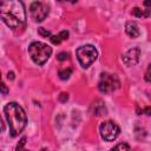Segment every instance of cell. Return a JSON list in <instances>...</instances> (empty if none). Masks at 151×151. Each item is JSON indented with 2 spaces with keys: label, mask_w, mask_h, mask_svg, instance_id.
Returning <instances> with one entry per match:
<instances>
[{
  "label": "cell",
  "mask_w": 151,
  "mask_h": 151,
  "mask_svg": "<svg viewBox=\"0 0 151 151\" xmlns=\"http://www.w3.org/2000/svg\"><path fill=\"white\" fill-rule=\"evenodd\" d=\"M0 17L2 21L13 31L22 29L26 26V12L21 1H2L0 5Z\"/></svg>",
  "instance_id": "1"
},
{
  "label": "cell",
  "mask_w": 151,
  "mask_h": 151,
  "mask_svg": "<svg viewBox=\"0 0 151 151\" xmlns=\"http://www.w3.org/2000/svg\"><path fill=\"white\" fill-rule=\"evenodd\" d=\"M4 113L9 126V133L12 137H17L25 129L27 123V117L24 109L15 101H11L5 105Z\"/></svg>",
  "instance_id": "2"
},
{
  "label": "cell",
  "mask_w": 151,
  "mask_h": 151,
  "mask_svg": "<svg viewBox=\"0 0 151 151\" xmlns=\"http://www.w3.org/2000/svg\"><path fill=\"white\" fill-rule=\"evenodd\" d=\"M28 53L37 65H44L52 54V47L45 42L34 41L28 46Z\"/></svg>",
  "instance_id": "3"
},
{
  "label": "cell",
  "mask_w": 151,
  "mask_h": 151,
  "mask_svg": "<svg viewBox=\"0 0 151 151\" xmlns=\"http://www.w3.org/2000/svg\"><path fill=\"white\" fill-rule=\"evenodd\" d=\"M76 54H77L78 61H79V64L81 65V67L87 68V67L91 66V65L94 63V60L97 59V57H98V51H97L96 47L92 46V45H83V46H80V47L77 48Z\"/></svg>",
  "instance_id": "4"
},
{
  "label": "cell",
  "mask_w": 151,
  "mask_h": 151,
  "mask_svg": "<svg viewBox=\"0 0 151 151\" xmlns=\"http://www.w3.org/2000/svg\"><path fill=\"white\" fill-rule=\"evenodd\" d=\"M120 86V81L116 74H111L107 72H103L99 78L98 88L101 93H111L118 90Z\"/></svg>",
  "instance_id": "5"
},
{
  "label": "cell",
  "mask_w": 151,
  "mask_h": 151,
  "mask_svg": "<svg viewBox=\"0 0 151 151\" xmlns=\"http://www.w3.org/2000/svg\"><path fill=\"white\" fill-rule=\"evenodd\" d=\"M99 133H100V137L106 140V142H112L114 140L119 133H120V127L112 120H106V122H103L100 125H99Z\"/></svg>",
  "instance_id": "6"
},
{
  "label": "cell",
  "mask_w": 151,
  "mask_h": 151,
  "mask_svg": "<svg viewBox=\"0 0 151 151\" xmlns=\"http://www.w3.org/2000/svg\"><path fill=\"white\" fill-rule=\"evenodd\" d=\"M48 12H50L48 6L45 2H41V1H34L29 6L31 17L37 22H41L48 15Z\"/></svg>",
  "instance_id": "7"
},
{
  "label": "cell",
  "mask_w": 151,
  "mask_h": 151,
  "mask_svg": "<svg viewBox=\"0 0 151 151\" xmlns=\"http://www.w3.org/2000/svg\"><path fill=\"white\" fill-rule=\"evenodd\" d=\"M139 57H140V50L138 47H133L129 50L126 53H124L122 59L126 66H133L139 61Z\"/></svg>",
  "instance_id": "8"
},
{
  "label": "cell",
  "mask_w": 151,
  "mask_h": 151,
  "mask_svg": "<svg viewBox=\"0 0 151 151\" xmlns=\"http://www.w3.org/2000/svg\"><path fill=\"white\" fill-rule=\"evenodd\" d=\"M143 8L140 7H133L131 11V14L137 18H149L151 15V1H144Z\"/></svg>",
  "instance_id": "9"
},
{
  "label": "cell",
  "mask_w": 151,
  "mask_h": 151,
  "mask_svg": "<svg viewBox=\"0 0 151 151\" xmlns=\"http://www.w3.org/2000/svg\"><path fill=\"white\" fill-rule=\"evenodd\" d=\"M125 32L130 38H137L140 34L139 27L134 21H127L125 24Z\"/></svg>",
  "instance_id": "10"
},
{
  "label": "cell",
  "mask_w": 151,
  "mask_h": 151,
  "mask_svg": "<svg viewBox=\"0 0 151 151\" xmlns=\"http://www.w3.org/2000/svg\"><path fill=\"white\" fill-rule=\"evenodd\" d=\"M92 112L94 116H103V114H106V107L104 105V103L101 100H96L93 101L92 104Z\"/></svg>",
  "instance_id": "11"
},
{
  "label": "cell",
  "mask_w": 151,
  "mask_h": 151,
  "mask_svg": "<svg viewBox=\"0 0 151 151\" xmlns=\"http://www.w3.org/2000/svg\"><path fill=\"white\" fill-rule=\"evenodd\" d=\"M58 74H59V78H60L61 80H66V79H68L70 76L72 74V68H70V67H67V68H63V70L59 71Z\"/></svg>",
  "instance_id": "12"
},
{
  "label": "cell",
  "mask_w": 151,
  "mask_h": 151,
  "mask_svg": "<svg viewBox=\"0 0 151 151\" xmlns=\"http://www.w3.org/2000/svg\"><path fill=\"white\" fill-rule=\"evenodd\" d=\"M26 137H22L20 140H19V143H18V145H17V147H15V151H29V150H26L25 149V144H26ZM41 151H48L47 149H42Z\"/></svg>",
  "instance_id": "13"
},
{
  "label": "cell",
  "mask_w": 151,
  "mask_h": 151,
  "mask_svg": "<svg viewBox=\"0 0 151 151\" xmlns=\"http://www.w3.org/2000/svg\"><path fill=\"white\" fill-rule=\"evenodd\" d=\"M110 151H131V149H130L129 144H126V143H119L116 146H113Z\"/></svg>",
  "instance_id": "14"
},
{
  "label": "cell",
  "mask_w": 151,
  "mask_h": 151,
  "mask_svg": "<svg viewBox=\"0 0 151 151\" xmlns=\"http://www.w3.org/2000/svg\"><path fill=\"white\" fill-rule=\"evenodd\" d=\"M38 33L41 35V37H44V38H47V37H52V34H51V32L50 31H47V29H45L44 27H39L38 28Z\"/></svg>",
  "instance_id": "15"
},
{
  "label": "cell",
  "mask_w": 151,
  "mask_h": 151,
  "mask_svg": "<svg viewBox=\"0 0 151 151\" xmlns=\"http://www.w3.org/2000/svg\"><path fill=\"white\" fill-rule=\"evenodd\" d=\"M50 40H51V42H52L53 45H59V44L63 41L59 34H57V35H52V37L50 38Z\"/></svg>",
  "instance_id": "16"
},
{
  "label": "cell",
  "mask_w": 151,
  "mask_h": 151,
  "mask_svg": "<svg viewBox=\"0 0 151 151\" xmlns=\"http://www.w3.org/2000/svg\"><path fill=\"white\" fill-rule=\"evenodd\" d=\"M57 59H58L59 61H64V60L68 59V53H67V52H60V53H58Z\"/></svg>",
  "instance_id": "17"
},
{
  "label": "cell",
  "mask_w": 151,
  "mask_h": 151,
  "mask_svg": "<svg viewBox=\"0 0 151 151\" xmlns=\"http://www.w3.org/2000/svg\"><path fill=\"white\" fill-rule=\"evenodd\" d=\"M145 80L147 83H151V64L149 65V67H147V70L145 72Z\"/></svg>",
  "instance_id": "18"
},
{
  "label": "cell",
  "mask_w": 151,
  "mask_h": 151,
  "mask_svg": "<svg viewBox=\"0 0 151 151\" xmlns=\"http://www.w3.org/2000/svg\"><path fill=\"white\" fill-rule=\"evenodd\" d=\"M59 35H60V38H61V40H66V39L68 38V35H70V33H68V31H66V29H64V31H61V32L59 33Z\"/></svg>",
  "instance_id": "19"
},
{
  "label": "cell",
  "mask_w": 151,
  "mask_h": 151,
  "mask_svg": "<svg viewBox=\"0 0 151 151\" xmlns=\"http://www.w3.org/2000/svg\"><path fill=\"white\" fill-rule=\"evenodd\" d=\"M142 113H145L147 116H151V106H147V107L143 109L142 111H138V114H142Z\"/></svg>",
  "instance_id": "20"
},
{
  "label": "cell",
  "mask_w": 151,
  "mask_h": 151,
  "mask_svg": "<svg viewBox=\"0 0 151 151\" xmlns=\"http://www.w3.org/2000/svg\"><path fill=\"white\" fill-rule=\"evenodd\" d=\"M67 99H68L67 93H64V92H63V93H60V96H59V100H60V101H63V103H64V101H66Z\"/></svg>",
  "instance_id": "21"
},
{
  "label": "cell",
  "mask_w": 151,
  "mask_h": 151,
  "mask_svg": "<svg viewBox=\"0 0 151 151\" xmlns=\"http://www.w3.org/2000/svg\"><path fill=\"white\" fill-rule=\"evenodd\" d=\"M1 91H2V94H7V92H8V90H7V87L4 83L1 84Z\"/></svg>",
  "instance_id": "22"
},
{
  "label": "cell",
  "mask_w": 151,
  "mask_h": 151,
  "mask_svg": "<svg viewBox=\"0 0 151 151\" xmlns=\"http://www.w3.org/2000/svg\"><path fill=\"white\" fill-rule=\"evenodd\" d=\"M7 78L11 79V80H13V79H14V73H13V72H8V73H7Z\"/></svg>",
  "instance_id": "23"
}]
</instances>
